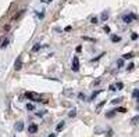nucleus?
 I'll return each instance as SVG.
<instances>
[{
    "mask_svg": "<svg viewBox=\"0 0 139 137\" xmlns=\"http://www.w3.org/2000/svg\"><path fill=\"white\" fill-rule=\"evenodd\" d=\"M72 71L74 72L79 71V60H78V57H74L72 58Z\"/></svg>",
    "mask_w": 139,
    "mask_h": 137,
    "instance_id": "obj_1",
    "label": "nucleus"
},
{
    "mask_svg": "<svg viewBox=\"0 0 139 137\" xmlns=\"http://www.w3.org/2000/svg\"><path fill=\"white\" fill-rule=\"evenodd\" d=\"M14 68H15L17 71H20L21 68H22V60H21V57H18L15 61V64H14Z\"/></svg>",
    "mask_w": 139,
    "mask_h": 137,
    "instance_id": "obj_2",
    "label": "nucleus"
},
{
    "mask_svg": "<svg viewBox=\"0 0 139 137\" xmlns=\"http://www.w3.org/2000/svg\"><path fill=\"white\" fill-rule=\"evenodd\" d=\"M132 19H134V17H132V13H131V14H128V15H124V17H123V21L125 22V24H131Z\"/></svg>",
    "mask_w": 139,
    "mask_h": 137,
    "instance_id": "obj_3",
    "label": "nucleus"
},
{
    "mask_svg": "<svg viewBox=\"0 0 139 137\" xmlns=\"http://www.w3.org/2000/svg\"><path fill=\"white\" fill-rule=\"evenodd\" d=\"M28 132H29V133H36V132H38V125L32 123V125L28 128Z\"/></svg>",
    "mask_w": 139,
    "mask_h": 137,
    "instance_id": "obj_4",
    "label": "nucleus"
},
{
    "mask_svg": "<svg viewBox=\"0 0 139 137\" xmlns=\"http://www.w3.org/2000/svg\"><path fill=\"white\" fill-rule=\"evenodd\" d=\"M25 96L28 97V98H31V100H36V98H38V94L31 93V91H26V93H25Z\"/></svg>",
    "mask_w": 139,
    "mask_h": 137,
    "instance_id": "obj_5",
    "label": "nucleus"
},
{
    "mask_svg": "<svg viewBox=\"0 0 139 137\" xmlns=\"http://www.w3.org/2000/svg\"><path fill=\"white\" fill-rule=\"evenodd\" d=\"M15 129H17V132H22V130H24V123H22V122H17Z\"/></svg>",
    "mask_w": 139,
    "mask_h": 137,
    "instance_id": "obj_6",
    "label": "nucleus"
},
{
    "mask_svg": "<svg viewBox=\"0 0 139 137\" xmlns=\"http://www.w3.org/2000/svg\"><path fill=\"white\" fill-rule=\"evenodd\" d=\"M131 125H139V115L134 116V118L131 119Z\"/></svg>",
    "mask_w": 139,
    "mask_h": 137,
    "instance_id": "obj_7",
    "label": "nucleus"
},
{
    "mask_svg": "<svg viewBox=\"0 0 139 137\" xmlns=\"http://www.w3.org/2000/svg\"><path fill=\"white\" fill-rule=\"evenodd\" d=\"M75 115H77V109H75V108H72V109L68 112V116H70V118H75Z\"/></svg>",
    "mask_w": 139,
    "mask_h": 137,
    "instance_id": "obj_8",
    "label": "nucleus"
},
{
    "mask_svg": "<svg viewBox=\"0 0 139 137\" xmlns=\"http://www.w3.org/2000/svg\"><path fill=\"white\" fill-rule=\"evenodd\" d=\"M41 47H42L41 44H39V43H36V44L32 47V51H33V53H36V51H39V50H41Z\"/></svg>",
    "mask_w": 139,
    "mask_h": 137,
    "instance_id": "obj_9",
    "label": "nucleus"
},
{
    "mask_svg": "<svg viewBox=\"0 0 139 137\" xmlns=\"http://www.w3.org/2000/svg\"><path fill=\"white\" fill-rule=\"evenodd\" d=\"M111 42L113 43H118V42H121V38L120 36H111Z\"/></svg>",
    "mask_w": 139,
    "mask_h": 137,
    "instance_id": "obj_10",
    "label": "nucleus"
},
{
    "mask_svg": "<svg viewBox=\"0 0 139 137\" xmlns=\"http://www.w3.org/2000/svg\"><path fill=\"white\" fill-rule=\"evenodd\" d=\"M64 125H66V123L61 121V122H60V123L57 125V130H63V129H64Z\"/></svg>",
    "mask_w": 139,
    "mask_h": 137,
    "instance_id": "obj_11",
    "label": "nucleus"
},
{
    "mask_svg": "<svg viewBox=\"0 0 139 137\" xmlns=\"http://www.w3.org/2000/svg\"><path fill=\"white\" fill-rule=\"evenodd\" d=\"M123 65H124V58H120V60L117 61V66H118V68H121Z\"/></svg>",
    "mask_w": 139,
    "mask_h": 137,
    "instance_id": "obj_12",
    "label": "nucleus"
},
{
    "mask_svg": "<svg viewBox=\"0 0 139 137\" xmlns=\"http://www.w3.org/2000/svg\"><path fill=\"white\" fill-rule=\"evenodd\" d=\"M132 57H134V54H132V53H128V54H124L123 58L124 60H128V58H132Z\"/></svg>",
    "mask_w": 139,
    "mask_h": 137,
    "instance_id": "obj_13",
    "label": "nucleus"
},
{
    "mask_svg": "<svg viewBox=\"0 0 139 137\" xmlns=\"http://www.w3.org/2000/svg\"><path fill=\"white\" fill-rule=\"evenodd\" d=\"M26 109H28V111H33V109H35V105L33 104H26Z\"/></svg>",
    "mask_w": 139,
    "mask_h": 137,
    "instance_id": "obj_14",
    "label": "nucleus"
},
{
    "mask_svg": "<svg viewBox=\"0 0 139 137\" xmlns=\"http://www.w3.org/2000/svg\"><path fill=\"white\" fill-rule=\"evenodd\" d=\"M99 93H100V90H99V91H95V93H93V94H92V96L89 97V100H90V101H92V100H95V97L98 96Z\"/></svg>",
    "mask_w": 139,
    "mask_h": 137,
    "instance_id": "obj_15",
    "label": "nucleus"
},
{
    "mask_svg": "<svg viewBox=\"0 0 139 137\" xmlns=\"http://www.w3.org/2000/svg\"><path fill=\"white\" fill-rule=\"evenodd\" d=\"M117 112V111H110V112H107V118H113V116H114V113Z\"/></svg>",
    "mask_w": 139,
    "mask_h": 137,
    "instance_id": "obj_16",
    "label": "nucleus"
},
{
    "mask_svg": "<svg viewBox=\"0 0 139 137\" xmlns=\"http://www.w3.org/2000/svg\"><path fill=\"white\" fill-rule=\"evenodd\" d=\"M7 44H8V39H6V40L0 44V47H1V48H6V46H7Z\"/></svg>",
    "mask_w": 139,
    "mask_h": 137,
    "instance_id": "obj_17",
    "label": "nucleus"
},
{
    "mask_svg": "<svg viewBox=\"0 0 139 137\" xmlns=\"http://www.w3.org/2000/svg\"><path fill=\"white\" fill-rule=\"evenodd\" d=\"M132 96L135 97V98H139V90H134V93H132Z\"/></svg>",
    "mask_w": 139,
    "mask_h": 137,
    "instance_id": "obj_18",
    "label": "nucleus"
},
{
    "mask_svg": "<svg viewBox=\"0 0 139 137\" xmlns=\"http://www.w3.org/2000/svg\"><path fill=\"white\" fill-rule=\"evenodd\" d=\"M121 100H123V98H121V97H118V98H114V100H113V101H111V104H117V103H120V101H121Z\"/></svg>",
    "mask_w": 139,
    "mask_h": 137,
    "instance_id": "obj_19",
    "label": "nucleus"
},
{
    "mask_svg": "<svg viewBox=\"0 0 139 137\" xmlns=\"http://www.w3.org/2000/svg\"><path fill=\"white\" fill-rule=\"evenodd\" d=\"M107 18H108V14H107V13H103V14H102V19H103V21H106Z\"/></svg>",
    "mask_w": 139,
    "mask_h": 137,
    "instance_id": "obj_20",
    "label": "nucleus"
},
{
    "mask_svg": "<svg viewBox=\"0 0 139 137\" xmlns=\"http://www.w3.org/2000/svg\"><path fill=\"white\" fill-rule=\"evenodd\" d=\"M138 36H139L138 33H132V35H131V39H132V40H136V39H138Z\"/></svg>",
    "mask_w": 139,
    "mask_h": 137,
    "instance_id": "obj_21",
    "label": "nucleus"
},
{
    "mask_svg": "<svg viewBox=\"0 0 139 137\" xmlns=\"http://www.w3.org/2000/svg\"><path fill=\"white\" fill-rule=\"evenodd\" d=\"M24 13H25L24 10H22V11H20V13H18V15H15V17H14V19H17V18H20V17H22V14H24Z\"/></svg>",
    "mask_w": 139,
    "mask_h": 137,
    "instance_id": "obj_22",
    "label": "nucleus"
},
{
    "mask_svg": "<svg viewBox=\"0 0 139 137\" xmlns=\"http://www.w3.org/2000/svg\"><path fill=\"white\" fill-rule=\"evenodd\" d=\"M90 22H92V24H96V22H98V18H96V17H92V18H90Z\"/></svg>",
    "mask_w": 139,
    "mask_h": 137,
    "instance_id": "obj_23",
    "label": "nucleus"
},
{
    "mask_svg": "<svg viewBox=\"0 0 139 137\" xmlns=\"http://www.w3.org/2000/svg\"><path fill=\"white\" fill-rule=\"evenodd\" d=\"M106 134H107V137H111V136H113V130H111V129H108V130H107V133H106Z\"/></svg>",
    "mask_w": 139,
    "mask_h": 137,
    "instance_id": "obj_24",
    "label": "nucleus"
},
{
    "mask_svg": "<svg viewBox=\"0 0 139 137\" xmlns=\"http://www.w3.org/2000/svg\"><path fill=\"white\" fill-rule=\"evenodd\" d=\"M115 111H117V112H125L127 109H125V108H123V107H121V108H117Z\"/></svg>",
    "mask_w": 139,
    "mask_h": 137,
    "instance_id": "obj_25",
    "label": "nucleus"
},
{
    "mask_svg": "<svg viewBox=\"0 0 139 137\" xmlns=\"http://www.w3.org/2000/svg\"><path fill=\"white\" fill-rule=\"evenodd\" d=\"M38 18H39V19H43V18H45V13H39V14H38Z\"/></svg>",
    "mask_w": 139,
    "mask_h": 137,
    "instance_id": "obj_26",
    "label": "nucleus"
},
{
    "mask_svg": "<svg viewBox=\"0 0 139 137\" xmlns=\"http://www.w3.org/2000/svg\"><path fill=\"white\" fill-rule=\"evenodd\" d=\"M123 87H124V85L121 82H118V83H117V89H123Z\"/></svg>",
    "mask_w": 139,
    "mask_h": 137,
    "instance_id": "obj_27",
    "label": "nucleus"
},
{
    "mask_svg": "<svg viewBox=\"0 0 139 137\" xmlns=\"http://www.w3.org/2000/svg\"><path fill=\"white\" fill-rule=\"evenodd\" d=\"M104 103H106V101H102V103H100V104L98 105V109H100V108H102V107L104 105Z\"/></svg>",
    "mask_w": 139,
    "mask_h": 137,
    "instance_id": "obj_28",
    "label": "nucleus"
},
{
    "mask_svg": "<svg viewBox=\"0 0 139 137\" xmlns=\"http://www.w3.org/2000/svg\"><path fill=\"white\" fill-rule=\"evenodd\" d=\"M108 89H110V91H115V86H114V85H111Z\"/></svg>",
    "mask_w": 139,
    "mask_h": 137,
    "instance_id": "obj_29",
    "label": "nucleus"
},
{
    "mask_svg": "<svg viewBox=\"0 0 139 137\" xmlns=\"http://www.w3.org/2000/svg\"><path fill=\"white\" fill-rule=\"evenodd\" d=\"M82 50V46H77V53H81Z\"/></svg>",
    "mask_w": 139,
    "mask_h": 137,
    "instance_id": "obj_30",
    "label": "nucleus"
},
{
    "mask_svg": "<svg viewBox=\"0 0 139 137\" xmlns=\"http://www.w3.org/2000/svg\"><path fill=\"white\" fill-rule=\"evenodd\" d=\"M128 69H129V71H131V69H134V64H129V65H128Z\"/></svg>",
    "mask_w": 139,
    "mask_h": 137,
    "instance_id": "obj_31",
    "label": "nucleus"
},
{
    "mask_svg": "<svg viewBox=\"0 0 139 137\" xmlns=\"http://www.w3.org/2000/svg\"><path fill=\"white\" fill-rule=\"evenodd\" d=\"M78 97H79V98H85V94H83V93H79V96Z\"/></svg>",
    "mask_w": 139,
    "mask_h": 137,
    "instance_id": "obj_32",
    "label": "nucleus"
},
{
    "mask_svg": "<svg viewBox=\"0 0 139 137\" xmlns=\"http://www.w3.org/2000/svg\"><path fill=\"white\" fill-rule=\"evenodd\" d=\"M104 31H106V32L108 33V32H110V28H108V26H104Z\"/></svg>",
    "mask_w": 139,
    "mask_h": 137,
    "instance_id": "obj_33",
    "label": "nucleus"
},
{
    "mask_svg": "<svg viewBox=\"0 0 139 137\" xmlns=\"http://www.w3.org/2000/svg\"><path fill=\"white\" fill-rule=\"evenodd\" d=\"M49 137H56V134H53V133H51V134H49Z\"/></svg>",
    "mask_w": 139,
    "mask_h": 137,
    "instance_id": "obj_34",
    "label": "nucleus"
}]
</instances>
